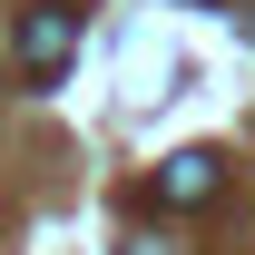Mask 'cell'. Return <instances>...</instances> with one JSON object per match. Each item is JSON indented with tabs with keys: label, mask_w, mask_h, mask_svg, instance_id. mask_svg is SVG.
<instances>
[{
	"label": "cell",
	"mask_w": 255,
	"mask_h": 255,
	"mask_svg": "<svg viewBox=\"0 0 255 255\" xmlns=\"http://www.w3.org/2000/svg\"><path fill=\"white\" fill-rule=\"evenodd\" d=\"M69 49H79V10H69V0H49V10L20 20V69H30L39 89H59V79H69Z\"/></svg>",
	"instance_id": "cell-1"
},
{
	"label": "cell",
	"mask_w": 255,
	"mask_h": 255,
	"mask_svg": "<svg viewBox=\"0 0 255 255\" xmlns=\"http://www.w3.org/2000/svg\"><path fill=\"white\" fill-rule=\"evenodd\" d=\"M216 187H226V157H216V147H177V157L157 167V196H167V206H206Z\"/></svg>",
	"instance_id": "cell-2"
},
{
	"label": "cell",
	"mask_w": 255,
	"mask_h": 255,
	"mask_svg": "<svg viewBox=\"0 0 255 255\" xmlns=\"http://www.w3.org/2000/svg\"><path fill=\"white\" fill-rule=\"evenodd\" d=\"M128 255H167V246H157V236H128Z\"/></svg>",
	"instance_id": "cell-3"
},
{
	"label": "cell",
	"mask_w": 255,
	"mask_h": 255,
	"mask_svg": "<svg viewBox=\"0 0 255 255\" xmlns=\"http://www.w3.org/2000/svg\"><path fill=\"white\" fill-rule=\"evenodd\" d=\"M236 30H246V39H255V10H246V20H236Z\"/></svg>",
	"instance_id": "cell-4"
}]
</instances>
